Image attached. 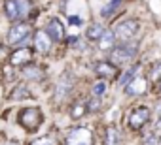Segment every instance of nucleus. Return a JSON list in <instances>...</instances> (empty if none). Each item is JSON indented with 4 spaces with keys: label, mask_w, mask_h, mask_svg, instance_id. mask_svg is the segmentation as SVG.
Returning <instances> with one entry per match:
<instances>
[{
    "label": "nucleus",
    "mask_w": 161,
    "mask_h": 145,
    "mask_svg": "<svg viewBox=\"0 0 161 145\" xmlns=\"http://www.w3.org/2000/svg\"><path fill=\"white\" fill-rule=\"evenodd\" d=\"M17 10H19V19H25L31 13V0H15Z\"/></svg>",
    "instance_id": "obj_17"
},
{
    "label": "nucleus",
    "mask_w": 161,
    "mask_h": 145,
    "mask_svg": "<svg viewBox=\"0 0 161 145\" xmlns=\"http://www.w3.org/2000/svg\"><path fill=\"white\" fill-rule=\"evenodd\" d=\"M86 111H87V106H86L84 102L74 104V106H72V119H80V117H82Z\"/></svg>",
    "instance_id": "obj_21"
},
{
    "label": "nucleus",
    "mask_w": 161,
    "mask_h": 145,
    "mask_svg": "<svg viewBox=\"0 0 161 145\" xmlns=\"http://www.w3.org/2000/svg\"><path fill=\"white\" fill-rule=\"evenodd\" d=\"M29 32H31L29 25H25V23L14 25V27L10 28V32H8V38H6V42H8L10 45H17V43H21V42H25V40H27Z\"/></svg>",
    "instance_id": "obj_5"
},
{
    "label": "nucleus",
    "mask_w": 161,
    "mask_h": 145,
    "mask_svg": "<svg viewBox=\"0 0 161 145\" xmlns=\"http://www.w3.org/2000/svg\"><path fill=\"white\" fill-rule=\"evenodd\" d=\"M46 32H47L49 38L55 40V42H61V40L64 38V28H63V23H61L59 19H51V21L47 23V27H46Z\"/></svg>",
    "instance_id": "obj_10"
},
{
    "label": "nucleus",
    "mask_w": 161,
    "mask_h": 145,
    "mask_svg": "<svg viewBox=\"0 0 161 145\" xmlns=\"http://www.w3.org/2000/svg\"><path fill=\"white\" fill-rule=\"evenodd\" d=\"M136 70H138V66H131V68L125 72V76L119 79V85L127 87V85H129V81H133V79H135V76H136Z\"/></svg>",
    "instance_id": "obj_18"
},
{
    "label": "nucleus",
    "mask_w": 161,
    "mask_h": 145,
    "mask_svg": "<svg viewBox=\"0 0 161 145\" xmlns=\"http://www.w3.org/2000/svg\"><path fill=\"white\" fill-rule=\"evenodd\" d=\"M148 119H150V109H148V108H138V109H135V111L129 115V128L140 130V128L148 122Z\"/></svg>",
    "instance_id": "obj_6"
},
{
    "label": "nucleus",
    "mask_w": 161,
    "mask_h": 145,
    "mask_svg": "<svg viewBox=\"0 0 161 145\" xmlns=\"http://www.w3.org/2000/svg\"><path fill=\"white\" fill-rule=\"evenodd\" d=\"M136 30H138V23L127 19V21H121V23L114 28V36H116L118 40H121V43H125L127 40H131V38L136 34Z\"/></svg>",
    "instance_id": "obj_3"
},
{
    "label": "nucleus",
    "mask_w": 161,
    "mask_h": 145,
    "mask_svg": "<svg viewBox=\"0 0 161 145\" xmlns=\"http://www.w3.org/2000/svg\"><path fill=\"white\" fill-rule=\"evenodd\" d=\"M66 145H93V134L87 128H74L68 138Z\"/></svg>",
    "instance_id": "obj_4"
},
{
    "label": "nucleus",
    "mask_w": 161,
    "mask_h": 145,
    "mask_svg": "<svg viewBox=\"0 0 161 145\" xmlns=\"http://www.w3.org/2000/svg\"><path fill=\"white\" fill-rule=\"evenodd\" d=\"M44 76V72L40 70V66H27L23 70V78L25 79H40Z\"/></svg>",
    "instance_id": "obj_15"
},
{
    "label": "nucleus",
    "mask_w": 161,
    "mask_h": 145,
    "mask_svg": "<svg viewBox=\"0 0 161 145\" xmlns=\"http://www.w3.org/2000/svg\"><path fill=\"white\" fill-rule=\"evenodd\" d=\"M114 32H110V30H106L104 34H103V38L99 40V43H101V49H108L112 43H114Z\"/></svg>",
    "instance_id": "obj_20"
},
{
    "label": "nucleus",
    "mask_w": 161,
    "mask_h": 145,
    "mask_svg": "<svg viewBox=\"0 0 161 145\" xmlns=\"http://www.w3.org/2000/svg\"><path fill=\"white\" fill-rule=\"evenodd\" d=\"M106 145H121V136L116 128L106 130Z\"/></svg>",
    "instance_id": "obj_16"
},
{
    "label": "nucleus",
    "mask_w": 161,
    "mask_h": 145,
    "mask_svg": "<svg viewBox=\"0 0 161 145\" xmlns=\"http://www.w3.org/2000/svg\"><path fill=\"white\" fill-rule=\"evenodd\" d=\"M157 111H159V115H161V104H157Z\"/></svg>",
    "instance_id": "obj_29"
},
{
    "label": "nucleus",
    "mask_w": 161,
    "mask_h": 145,
    "mask_svg": "<svg viewBox=\"0 0 161 145\" xmlns=\"http://www.w3.org/2000/svg\"><path fill=\"white\" fill-rule=\"evenodd\" d=\"M70 89H72V76H70V72H64V74L59 78L57 81V87H55V96L57 100H63L70 94Z\"/></svg>",
    "instance_id": "obj_7"
},
{
    "label": "nucleus",
    "mask_w": 161,
    "mask_h": 145,
    "mask_svg": "<svg viewBox=\"0 0 161 145\" xmlns=\"http://www.w3.org/2000/svg\"><path fill=\"white\" fill-rule=\"evenodd\" d=\"M104 92H106V83L101 79V81H97V83L93 85V96H95V98H101Z\"/></svg>",
    "instance_id": "obj_22"
},
{
    "label": "nucleus",
    "mask_w": 161,
    "mask_h": 145,
    "mask_svg": "<svg viewBox=\"0 0 161 145\" xmlns=\"http://www.w3.org/2000/svg\"><path fill=\"white\" fill-rule=\"evenodd\" d=\"M42 121H44V115H42V111L38 108H27V109H23L19 113V122L31 132L36 130L42 124Z\"/></svg>",
    "instance_id": "obj_1"
},
{
    "label": "nucleus",
    "mask_w": 161,
    "mask_h": 145,
    "mask_svg": "<svg viewBox=\"0 0 161 145\" xmlns=\"http://www.w3.org/2000/svg\"><path fill=\"white\" fill-rule=\"evenodd\" d=\"M32 60V53L25 47V49H17L15 53H12L10 57V64L12 66H25Z\"/></svg>",
    "instance_id": "obj_11"
},
{
    "label": "nucleus",
    "mask_w": 161,
    "mask_h": 145,
    "mask_svg": "<svg viewBox=\"0 0 161 145\" xmlns=\"http://www.w3.org/2000/svg\"><path fill=\"white\" fill-rule=\"evenodd\" d=\"M119 2H121V0H112V2H108L103 10H101V15L103 17H110L116 10H118V6H119Z\"/></svg>",
    "instance_id": "obj_19"
},
{
    "label": "nucleus",
    "mask_w": 161,
    "mask_h": 145,
    "mask_svg": "<svg viewBox=\"0 0 161 145\" xmlns=\"http://www.w3.org/2000/svg\"><path fill=\"white\" fill-rule=\"evenodd\" d=\"M144 91H146V81L144 79H133L127 85V92H131V94H142Z\"/></svg>",
    "instance_id": "obj_13"
},
{
    "label": "nucleus",
    "mask_w": 161,
    "mask_h": 145,
    "mask_svg": "<svg viewBox=\"0 0 161 145\" xmlns=\"http://www.w3.org/2000/svg\"><path fill=\"white\" fill-rule=\"evenodd\" d=\"M136 55V45L131 43H119L116 47H112V60L114 64H121V62H129L133 57Z\"/></svg>",
    "instance_id": "obj_2"
},
{
    "label": "nucleus",
    "mask_w": 161,
    "mask_h": 145,
    "mask_svg": "<svg viewBox=\"0 0 161 145\" xmlns=\"http://www.w3.org/2000/svg\"><path fill=\"white\" fill-rule=\"evenodd\" d=\"M157 87H159V92H161V79H159V83H157Z\"/></svg>",
    "instance_id": "obj_30"
},
{
    "label": "nucleus",
    "mask_w": 161,
    "mask_h": 145,
    "mask_svg": "<svg viewBox=\"0 0 161 145\" xmlns=\"http://www.w3.org/2000/svg\"><path fill=\"white\" fill-rule=\"evenodd\" d=\"M142 145H159V139H157L153 134H150L148 138H144V139H142Z\"/></svg>",
    "instance_id": "obj_25"
},
{
    "label": "nucleus",
    "mask_w": 161,
    "mask_h": 145,
    "mask_svg": "<svg viewBox=\"0 0 161 145\" xmlns=\"http://www.w3.org/2000/svg\"><path fill=\"white\" fill-rule=\"evenodd\" d=\"M4 6H6V15H8V19H10V21H17V19H19V10H17V2H15V0H6Z\"/></svg>",
    "instance_id": "obj_12"
},
{
    "label": "nucleus",
    "mask_w": 161,
    "mask_h": 145,
    "mask_svg": "<svg viewBox=\"0 0 161 145\" xmlns=\"http://www.w3.org/2000/svg\"><path fill=\"white\" fill-rule=\"evenodd\" d=\"M70 25H82L80 17H70Z\"/></svg>",
    "instance_id": "obj_26"
},
{
    "label": "nucleus",
    "mask_w": 161,
    "mask_h": 145,
    "mask_svg": "<svg viewBox=\"0 0 161 145\" xmlns=\"http://www.w3.org/2000/svg\"><path fill=\"white\" fill-rule=\"evenodd\" d=\"M31 145H57V139H55L53 136H44V138H40V139H36V141H32Z\"/></svg>",
    "instance_id": "obj_23"
},
{
    "label": "nucleus",
    "mask_w": 161,
    "mask_h": 145,
    "mask_svg": "<svg viewBox=\"0 0 161 145\" xmlns=\"http://www.w3.org/2000/svg\"><path fill=\"white\" fill-rule=\"evenodd\" d=\"M25 96H29V91L21 85V87H17L14 92H12V100H21V98H25Z\"/></svg>",
    "instance_id": "obj_24"
},
{
    "label": "nucleus",
    "mask_w": 161,
    "mask_h": 145,
    "mask_svg": "<svg viewBox=\"0 0 161 145\" xmlns=\"http://www.w3.org/2000/svg\"><path fill=\"white\" fill-rule=\"evenodd\" d=\"M34 47L42 55L49 53V49H51V38H49V34L46 30H38L36 32V36H34Z\"/></svg>",
    "instance_id": "obj_8"
},
{
    "label": "nucleus",
    "mask_w": 161,
    "mask_h": 145,
    "mask_svg": "<svg viewBox=\"0 0 161 145\" xmlns=\"http://www.w3.org/2000/svg\"><path fill=\"white\" fill-rule=\"evenodd\" d=\"M95 72H97V74H99L103 79H114L116 74H118V68H116L114 62H106V60H103V62H97Z\"/></svg>",
    "instance_id": "obj_9"
},
{
    "label": "nucleus",
    "mask_w": 161,
    "mask_h": 145,
    "mask_svg": "<svg viewBox=\"0 0 161 145\" xmlns=\"http://www.w3.org/2000/svg\"><path fill=\"white\" fill-rule=\"evenodd\" d=\"M155 132L161 136V117H159V121H157V124H155Z\"/></svg>",
    "instance_id": "obj_27"
},
{
    "label": "nucleus",
    "mask_w": 161,
    "mask_h": 145,
    "mask_svg": "<svg viewBox=\"0 0 161 145\" xmlns=\"http://www.w3.org/2000/svg\"><path fill=\"white\" fill-rule=\"evenodd\" d=\"M159 72H161V64H159V66H157V70H155V72H153V76H155V78H157V76H159Z\"/></svg>",
    "instance_id": "obj_28"
},
{
    "label": "nucleus",
    "mask_w": 161,
    "mask_h": 145,
    "mask_svg": "<svg viewBox=\"0 0 161 145\" xmlns=\"http://www.w3.org/2000/svg\"><path fill=\"white\" fill-rule=\"evenodd\" d=\"M106 30H104V27L101 25V23H97V25H93V27H89L87 28V38L89 40H93V42H97V40H101L103 38V34H104Z\"/></svg>",
    "instance_id": "obj_14"
}]
</instances>
